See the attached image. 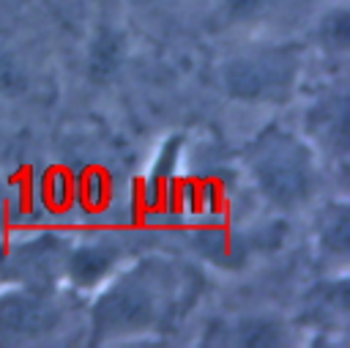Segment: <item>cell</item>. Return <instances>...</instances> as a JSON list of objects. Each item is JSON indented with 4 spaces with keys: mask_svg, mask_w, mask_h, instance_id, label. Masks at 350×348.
<instances>
[{
    "mask_svg": "<svg viewBox=\"0 0 350 348\" xmlns=\"http://www.w3.org/2000/svg\"><path fill=\"white\" fill-rule=\"evenodd\" d=\"M191 288L189 274L167 258H139L115 271L96 293L90 310L93 343L134 340L161 332Z\"/></svg>",
    "mask_w": 350,
    "mask_h": 348,
    "instance_id": "obj_1",
    "label": "cell"
},
{
    "mask_svg": "<svg viewBox=\"0 0 350 348\" xmlns=\"http://www.w3.org/2000/svg\"><path fill=\"white\" fill-rule=\"evenodd\" d=\"M249 178L273 208L295 211L320 189V159L312 142L290 129L265 126L243 151Z\"/></svg>",
    "mask_w": 350,
    "mask_h": 348,
    "instance_id": "obj_2",
    "label": "cell"
},
{
    "mask_svg": "<svg viewBox=\"0 0 350 348\" xmlns=\"http://www.w3.org/2000/svg\"><path fill=\"white\" fill-rule=\"evenodd\" d=\"M304 71V52L295 44H260L230 55L221 63V88L241 104L287 101Z\"/></svg>",
    "mask_w": 350,
    "mask_h": 348,
    "instance_id": "obj_3",
    "label": "cell"
},
{
    "mask_svg": "<svg viewBox=\"0 0 350 348\" xmlns=\"http://www.w3.org/2000/svg\"><path fill=\"white\" fill-rule=\"evenodd\" d=\"M60 323V304L49 288L14 285L0 290V345L38 343Z\"/></svg>",
    "mask_w": 350,
    "mask_h": 348,
    "instance_id": "obj_4",
    "label": "cell"
},
{
    "mask_svg": "<svg viewBox=\"0 0 350 348\" xmlns=\"http://www.w3.org/2000/svg\"><path fill=\"white\" fill-rule=\"evenodd\" d=\"M120 249L112 238L96 236L79 244H71L63 258V277L77 290H93L101 288L115 271H118Z\"/></svg>",
    "mask_w": 350,
    "mask_h": 348,
    "instance_id": "obj_5",
    "label": "cell"
},
{
    "mask_svg": "<svg viewBox=\"0 0 350 348\" xmlns=\"http://www.w3.org/2000/svg\"><path fill=\"white\" fill-rule=\"evenodd\" d=\"M68 244L55 233H38L19 247L8 249V269H16V285L49 288V282L63 274V258Z\"/></svg>",
    "mask_w": 350,
    "mask_h": 348,
    "instance_id": "obj_6",
    "label": "cell"
},
{
    "mask_svg": "<svg viewBox=\"0 0 350 348\" xmlns=\"http://www.w3.org/2000/svg\"><path fill=\"white\" fill-rule=\"evenodd\" d=\"M306 140L339 164L347 162V96L342 90L317 99L306 112Z\"/></svg>",
    "mask_w": 350,
    "mask_h": 348,
    "instance_id": "obj_7",
    "label": "cell"
},
{
    "mask_svg": "<svg viewBox=\"0 0 350 348\" xmlns=\"http://www.w3.org/2000/svg\"><path fill=\"white\" fill-rule=\"evenodd\" d=\"M317 249L328 258L342 263L350 249V211L345 200H334L323 208L317 219Z\"/></svg>",
    "mask_w": 350,
    "mask_h": 348,
    "instance_id": "obj_8",
    "label": "cell"
},
{
    "mask_svg": "<svg viewBox=\"0 0 350 348\" xmlns=\"http://www.w3.org/2000/svg\"><path fill=\"white\" fill-rule=\"evenodd\" d=\"M317 41L331 55L347 52V47H350V11L345 3H336L328 11H323V16L317 22Z\"/></svg>",
    "mask_w": 350,
    "mask_h": 348,
    "instance_id": "obj_9",
    "label": "cell"
},
{
    "mask_svg": "<svg viewBox=\"0 0 350 348\" xmlns=\"http://www.w3.org/2000/svg\"><path fill=\"white\" fill-rule=\"evenodd\" d=\"M276 5L279 0H216V14H219V22L243 27V25L262 22L276 11Z\"/></svg>",
    "mask_w": 350,
    "mask_h": 348,
    "instance_id": "obj_10",
    "label": "cell"
},
{
    "mask_svg": "<svg viewBox=\"0 0 350 348\" xmlns=\"http://www.w3.org/2000/svg\"><path fill=\"white\" fill-rule=\"evenodd\" d=\"M230 334L235 345H282L284 343V329L271 318H243L230 329Z\"/></svg>",
    "mask_w": 350,
    "mask_h": 348,
    "instance_id": "obj_11",
    "label": "cell"
},
{
    "mask_svg": "<svg viewBox=\"0 0 350 348\" xmlns=\"http://www.w3.org/2000/svg\"><path fill=\"white\" fill-rule=\"evenodd\" d=\"M118 58H120V41H118V36L101 30L96 36L93 47H90V58H88L90 60V71L96 77H107L109 71H115Z\"/></svg>",
    "mask_w": 350,
    "mask_h": 348,
    "instance_id": "obj_12",
    "label": "cell"
},
{
    "mask_svg": "<svg viewBox=\"0 0 350 348\" xmlns=\"http://www.w3.org/2000/svg\"><path fill=\"white\" fill-rule=\"evenodd\" d=\"M0 85H3L5 90H14V88L22 85V74H19V69H14L8 60H0Z\"/></svg>",
    "mask_w": 350,
    "mask_h": 348,
    "instance_id": "obj_13",
    "label": "cell"
},
{
    "mask_svg": "<svg viewBox=\"0 0 350 348\" xmlns=\"http://www.w3.org/2000/svg\"><path fill=\"white\" fill-rule=\"evenodd\" d=\"M0 225H3V200H0Z\"/></svg>",
    "mask_w": 350,
    "mask_h": 348,
    "instance_id": "obj_14",
    "label": "cell"
}]
</instances>
